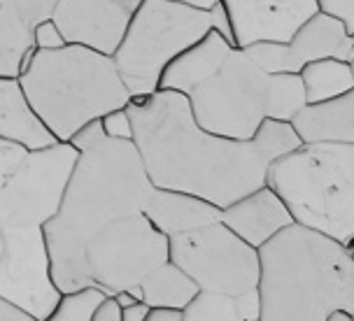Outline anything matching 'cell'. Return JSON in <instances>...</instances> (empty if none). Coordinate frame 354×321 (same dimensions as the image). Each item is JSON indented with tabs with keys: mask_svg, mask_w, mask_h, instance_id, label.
I'll return each mask as SVG.
<instances>
[{
	"mask_svg": "<svg viewBox=\"0 0 354 321\" xmlns=\"http://www.w3.org/2000/svg\"><path fill=\"white\" fill-rule=\"evenodd\" d=\"M133 144L156 188L192 193L219 210L266 184V161L252 140L212 135L196 124L185 93L131 98Z\"/></svg>",
	"mask_w": 354,
	"mask_h": 321,
	"instance_id": "cell-1",
	"label": "cell"
},
{
	"mask_svg": "<svg viewBox=\"0 0 354 321\" xmlns=\"http://www.w3.org/2000/svg\"><path fill=\"white\" fill-rule=\"evenodd\" d=\"M151 188L133 140L103 137L80 152L59 212L42 228L61 293L88 286L86 244L112 222L142 212Z\"/></svg>",
	"mask_w": 354,
	"mask_h": 321,
	"instance_id": "cell-2",
	"label": "cell"
},
{
	"mask_svg": "<svg viewBox=\"0 0 354 321\" xmlns=\"http://www.w3.org/2000/svg\"><path fill=\"white\" fill-rule=\"evenodd\" d=\"M261 321H324L333 310L354 319V251L292 224L259 247Z\"/></svg>",
	"mask_w": 354,
	"mask_h": 321,
	"instance_id": "cell-3",
	"label": "cell"
},
{
	"mask_svg": "<svg viewBox=\"0 0 354 321\" xmlns=\"http://www.w3.org/2000/svg\"><path fill=\"white\" fill-rule=\"evenodd\" d=\"M19 81L37 117L59 142H68L84 124L131 103L112 56L80 45L54 52L37 49Z\"/></svg>",
	"mask_w": 354,
	"mask_h": 321,
	"instance_id": "cell-4",
	"label": "cell"
},
{
	"mask_svg": "<svg viewBox=\"0 0 354 321\" xmlns=\"http://www.w3.org/2000/svg\"><path fill=\"white\" fill-rule=\"evenodd\" d=\"M266 184L282 198L294 224L345 247L354 242V144H301L270 163Z\"/></svg>",
	"mask_w": 354,
	"mask_h": 321,
	"instance_id": "cell-5",
	"label": "cell"
},
{
	"mask_svg": "<svg viewBox=\"0 0 354 321\" xmlns=\"http://www.w3.org/2000/svg\"><path fill=\"white\" fill-rule=\"evenodd\" d=\"M210 28L207 10H196L175 0H142L122 45L112 54L131 98H149L159 91L168 63L198 42Z\"/></svg>",
	"mask_w": 354,
	"mask_h": 321,
	"instance_id": "cell-6",
	"label": "cell"
},
{
	"mask_svg": "<svg viewBox=\"0 0 354 321\" xmlns=\"http://www.w3.org/2000/svg\"><path fill=\"white\" fill-rule=\"evenodd\" d=\"M196 124L229 140L248 142L266 119L268 75L243 49H233L221 68L187 96Z\"/></svg>",
	"mask_w": 354,
	"mask_h": 321,
	"instance_id": "cell-7",
	"label": "cell"
},
{
	"mask_svg": "<svg viewBox=\"0 0 354 321\" xmlns=\"http://www.w3.org/2000/svg\"><path fill=\"white\" fill-rule=\"evenodd\" d=\"M168 259L205 293L233 298L259 284V249L240 240L221 222L170 235Z\"/></svg>",
	"mask_w": 354,
	"mask_h": 321,
	"instance_id": "cell-8",
	"label": "cell"
},
{
	"mask_svg": "<svg viewBox=\"0 0 354 321\" xmlns=\"http://www.w3.org/2000/svg\"><path fill=\"white\" fill-rule=\"evenodd\" d=\"M166 261L168 237L151 226L145 212H136L105 226L86 244V284L115 295L140 284Z\"/></svg>",
	"mask_w": 354,
	"mask_h": 321,
	"instance_id": "cell-9",
	"label": "cell"
},
{
	"mask_svg": "<svg viewBox=\"0 0 354 321\" xmlns=\"http://www.w3.org/2000/svg\"><path fill=\"white\" fill-rule=\"evenodd\" d=\"M77 156L71 142L28 152L0 186V231L44 228L59 212Z\"/></svg>",
	"mask_w": 354,
	"mask_h": 321,
	"instance_id": "cell-10",
	"label": "cell"
},
{
	"mask_svg": "<svg viewBox=\"0 0 354 321\" xmlns=\"http://www.w3.org/2000/svg\"><path fill=\"white\" fill-rule=\"evenodd\" d=\"M54 284L52 259L42 228H10L3 231L0 251V298L47 319L61 298Z\"/></svg>",
	"mask_w": 354,
	"mask_h": 321,
	"instance_id": "cell-11",
	"label": "cell"
},
{
	"mask_svg": "<svg viewBox=\"0 0 354 321\" xmlns=\"http://www.w3.org/2000/svg\"><path fill=\"white\" fill-rule=\"evenodd\" d=\"M142 0H56L52 19L68 45L112 56Z\"/></svg>",
	"mask_w": 354,
	"mask_h": 321,
	"instance_id": "cell-12",
	"label": "cell"
},
{
	"mask_svg": "<svg viewBox=\"0 0 354 321\" xmlns=\"http://www.w3.org/2000/svg\"><path fill=\"white\" fill-rule=\"evenodd\" d=\"M229 12L236 47L289 42L317 10L315 0H221Z\"/></svg>",
	"mask_w": 354,
	"mask_h": 321,
	"instance_id": "cell-13",
	"label": "cell"
},
{
	"mask_svg": "<svg viewBox=\"0 0 354 321\" xmlns=\"http://www.w3.org/2000/svg\"><path fill=\"white\" fill-rule=\"evenodd\" d=\"M221 224L229 226L240 240L259 249L261 244L273 240L277 233L294 224V217L289 214L282 198L263 184L257 191L238 198L236 203L221 210Z\"/></svg>",
	"mask_w": 354,
	"mask_h": 321,
	"instance_id": "cell-14",
	"label": "cell"
},
{
	"mask_svg": "<svg viewBox=\"0 0 354 321\" xmlns=\"http://www.w3.org/2000/svg\"><path fill=\"white\" fill-rule=\"evenodd\" d=\"M56 0H0V77H19L21 56L33 49V28L52 19Z\"/></svg>",
	"mask_w": 354,
	"mask_h": 321,
	"instance_id": "cell-15",
	"label": "cell"
},
{
	"mask_svg": "<svg viewBox=\"0 0 354 321\" xmlns=\"http://www.w3.org/2000/svg\"><path fill=\"white\" fill-rule=\"evenodd\" d=\"M142 212L151 222V226L161 231L166 237L221 222V210L217 205H212L210 200L156 186L151 188Z\"/></svg>",
	"mask_w": 354,
	"mask_h": 321,
	"instance_id": "cell-16",
	"label": "cell"
},
{
	"mask_svg": "<svg viewBox=\"0 0 354 321\" xmlns=\"http://www.w3.org/2000/svg\"><path fill=\"white\" fill-rule=\"evenodd\" d=\"M233 49L236 47H231L217 30L210 28L198 42H194L192 47H187L180 56H175L168 63L161 75L159 89L189 96L196 86H201L219 70L221 63L226 61V56Z\"/></svg>",
	"mask_w": 354,
	"mask_h": 321,
	"instance_id": "cell-17",
	"label": "cell"
},
{
	"mask_svg": "<svg viewBox=\"0 0 354 321\" xmlns=\"http://www.w3.org/2000/svg\"><path fill=\"white\" fill-rule=\"evenodd\" d=\"M289 45L294 72H301L303 66L322 59H338L352 63L354 59V37L338 19L315 12L303 26L296 30Z\"/></svg>",
	"mask_w": 354,
	"mask_h": 321,
	"instance_id": "cell-18",
	"label": "cell"
},
{
	"mask_svg": "<svg viewBox=\"0 0 354 321\" xmlns=\"http://www.w3.org/2000/svg\"><path fill=\"white\" fill-rule=\"evenodd\" d=\"M0 137L28 152L59 142L28 103L19 77H0Z\"/></svg>",
	"mask_w": 354,
	"mask_h": 321,
	"instance_id": "cell-19",
	"label": "cell"
},
{
	"mask_svg": "<svg viewBox=\"0 0 354 321\" xmlns=\"http://www.w3.org/2000/svg\"><path fill=\"white\" fill-rule=\"evenodd\" d=\"M292 124L303 144H354V89L326 103L306 105Z\"/></svg>",
	"mask_w": 354,
	"mask_h": 321,
	"instance_id": "cell-20",
	"label": "cell"
},
{
	"mask_svg": "<svg viewBox=\"0 0 354 321\" xmlns=\"http://www.w3.org/2000/svg\"><path fill=\"white\" fill-rule=\"evenodd\" d=\"M142 303L149 307H168V310H185L198 295V286L185 270L177 268L173 261L161 263L140 282Z\"/></svg>",
	"mask_w": 354,
	"mask_h": 321,
	"instance_id": "cell-21",
	"label": "cell"
},
{
	"mask_svg": "<svg viewBox=\"0 0 354 321\" xmlns=\"http://www.w3.org/2000/svg\"><path fill=\"white\" fill-rule=\"evenodd\" d=\"M301 79L306 86L308 105H317L333 100L354 89V77L350 63L338 59L313 61L301 68Z\"/></svg>",
	"mask_w": 354,
	"mask_h": 321,
	"instance_id": "cell-22",
	"label": "cell"
},
{
	"mask_svg": "<svg viewBox=\"0 0 354 321\" xmlns=\"http://www.w3.org/2000/svg\"><path fill=\"white\" fill-rule=\"evenodd\" d=\"M306 105H308V96H306V86H303V79L299 72L268 75L266 119L294 121Z\"/></svg>",
	"mask_w": 354,
	"mask_h": 321,
	"instance_id": "cell-23",
	"label": "cell"
},
{
	"mask_svg": "<svg viewBox=\"0 0 354 321\" xmlns=\"http://www.w3.org/2000/svg\"><path fill=\"white\" fill-rule=\"evenodd\" d=\"M252 144H254L259 156L266 161V166H270L273 161L296 152L303 144V140L299 137V133H296L292 121L263 119L261 126L257 128L254 137H252Z\"/></svg>",
	"mask_w": 354,
	"mask_h": 321,
	"instance_id": "cell-24",
	"label": "cell"
},
{
	"mask_svg": "<svg viewBox=\"0 0 354 321\" xmlns=\"http://www.w3.org/2000/svg\"><path fill=\"white\" fill-rule=\"evenodd\" d=\"M105 291H100L96 286H84L77 291H68L59 298V303L47 319L42 321H91L96 307L103 303Z\"/></svg>",
	"mask_w": 354,
	"mask_h": 321,
	"instance_id": "cell-25",
	"label": "cell"
},
{
	"mask_svg": "<svg viewBox=\"0 0 354 321\" xmlns=\"http://www.w3.org/2000/svg\"><path fill=\"white\" fill-rule=\"evenodd\" d=\"M182 321H240V314L231 295L198 291L182 310Z\"/></svg>",
	"mask_w": 354,
	"mask_h": 321,
	"instance_id": "cell-26",
	"label": "cell"
},
{
	"mask_svg": "<svg viewBox=\"0 0 354 321\" xmlns=\"http://www.w3.org/2000/svg\"><path fill=\"white\" fill-rule=\"evenodd\" d=\"M243 52L257 68H261L266 75L294 72L287 42H254V45L245 47Z\"/></svg>",
	"mask_w": 354,
	"mask_h": 321,
	"instance_id": "cell-27",
	"label": "cell"
},
{
	"mask_svg": "<svg viewBox=\"0 0 354 321\" xmlns=\"http://www.w3.org/2000/svg\"><path fill=\"white\" fill-rule=\"evenodd\" d=\"M100 124H103L105 137H110V140H133V121L126 107L107 112L100 117Z\"/></svg>",
	"mask_w": 354,
	"mask_h": 321,
	"instance_id": "cell-28",
	"label": "cell"
},
{
	"mask_svg": "<svg viewBox=\"0 0 354 321\" xmlns=\"http://www.w3.org/2000/svg\"><path fill=\"white\" fill-rule=\"evenodd\" d=\"M33 45L40 52H54V49L66 47V37H63L61 28L54 23V19H44L33 28Z\"/></svg>",
	"mask_w": 354,
	"mask_h": 321,
	"instance_id": "cell-29",
	"label": "cell"
},
{
	"mask_svg": "<svg viewBox=\"0 0 354 321\" xmlns=\"http://www.w3.org/2000/svg\"><path fill=\"white\" fill-rule=\"evenodd\" d=\"M26 154H28V149L0 137V186L10 179V175L19 168V163L26 159Z\"/></svg>",
	"mask_w": 354,
	"mask_h": 321,
	"instance_id": "cell-30",
	"label": "cell"
},
{
	"mask_svg": "<svg viewBox=\"0 0 354 321\" xmlns=\"http://www.w3.org/2000/svg\"><path fill=\"white\" fill-rule=\"evenodd\" d=\"M315 3L319 12L338 19L347 28V33L354 35V0H315Z\"/></svg>",
	"mask_w": 354,
	"mask_h": 321,
	"instance_id": "cell-31",
	"label": "cell"
},
{
	"mask_svg": "<svg viewBox=\"0 0 354 321\" xmlns=\"http://www.w3.org/2000/svg\"><path fill=\"white\" fill-rule=\"evenodd\" d=\"M103 137H105L103 124H100V119H93V121H88V124L82 126V128L68 142H71L73 147L77 149V152H86V149H91L93 144H98L100 140H103Z\"/></svg>",
	"mask_w": 354,
	"mask_h": 321,
	"instance_id": "cell-32",
	"label": "cell"
},
{
	"mask_svg": "<svg viewBox=\"0 0 354 321\" xmlns=\"http://www.w3.org/2000/svg\"><path fill=\"white\" fill-rule=\"evenodd\" d=\"M240 314V321H261V295L259 289H250V291L233 295Z\"/></svg>",
	"mask_w": 354,
	"mask_h": 321,
	"instance_id": "cell-33",
	"label": "cell"
},
{
	"mask_svg": "<svg viewBox=\"0 0 354 321\" xmlns=\"http://www.w3.org/2000/svg\"><path fill=\"white\" fill-rule=\"evenodd\" d=\"M210 26L212 30H217V33L224 37L226 42H229L231 47H236V37H233V26H231V19H229V12H226L224 3H214L210 10Z\"/></svg>",
	"mask_w": 354,
	"mask_h": 321,
	"instance_id": "cell-34",
	"label": "cell"
},
{
	"mask_svg": "<svg viewBox=\"0 0 354 321\" xmlns=\"http://www.w3.org/2000/svg\"><path fill=\"white\" fill-rule=\"evenodd\" d=\"M91 321H122V307L115 300V295H105L103 303L93 312Z\"/></svg>",
	"mask_w": 354,
	"mask_h": 321,
	"instance_id": "cell-35",
	"label": "cell"
},
{
	"mask_svg": "<svg viewBox=\"0 0 354 321\" xmlns=\"http://www.w3.org/2000/svg\"><path fill=\"white\" fill-rule=\"evenodd\" d=\"M0 321H40V319H35L33 314H28L26 310L10 303V300L0 298Z\"/></svg>",
	"mask_w": 354,
	"mask_h": 321,
	"instance_id": "cell-36",
	"label": "cell"
},
{
	"mask_svg": "<svg viewBox=\"0 0 354 321\" xmlns=\"http://www.w3.org/2000/svg\"><path fill=\"white\" fill-rule=\"evenodd\" d=\"M151 307L147 303H142V300H138V303H133L129 307H122V321H145V317L149 314Z\"/></svg>",
	"mask_w": 354,
	"mask_h": 321,
	"instance_id": "cell-37",
	"label": "cell"
},
{
	"mask_svg": "<svg viewBox=\"0 0 354 321\" xmlns=\"http://www.w3.org/2000/svg\"><path fill=\"white\" fill-rule=\"evenodd\" d=\"M145 321H182V310H168V307H151Z\"/></svg>",
	"mask_w": 354,
	"mask_h": 321,
	"instance_id": "cell-38",
	"label": "cell"
},
{
	"mask_svg": "<svg viewBox=\"0 0 354 321\" xmlns=\"http://www.w3.org/2000/svg\"><path fill=\"white\" fill-rule=\"evenodd\" d=\"M175 3L189 5V8H196V10H210L214 3H219V0H175Z\"/></svg>",
	"mask_w": 354,
	"mask_h": 321,
	"instance_id": "cell-39",
	"label": "cell"
},
{
	"mask_svg": "<svg viewBox=\"0 0 354 321\" xmlns=\"http://www.w3.org/2000/svg\"><path fill=\"white\" fill-rule=\"evenodd\" d=\"M115 300L119 303V307H129V305H133V303H138L136 298H133V295L126 291V289H122V291H117L115 293Z\"/></svg>",
	"mask_w": 354,
	"mask_h": 321,
	"instance_id": "cell-40",
	"label": "cell"
},
{
	"mask_svg": "<svg viewBox=\"0 0 354 321\" xmlns=\"http://www.w3.org/2000/svg\"><path fill=\"white\" fill-rule=\"evenodd\" d=\"M324 321H354L352 319V314L350 312H345V310H333V312H328Z\"/></svg>",
	"mask_w": 354,
	"mask_h": 321,
	"instance_id": "cell-41",
	"label": "cell"
},
{
	"mask_svg": "<svg viewBox=\"0 0 354 321\" xmlns=\"http://www.w3.org/2000/svg\"><path fill=\"white\" fill-rule=\"evenodd\" d=\"M126 291H129L136 300H142V286H140V284H133V286L126 289Z\"/></svg>",
	"mask_w": 354,
	"mask_h": 321,
	"instance_id": "cell-42",
	"label": "cell"
},
{
	"mask_svg": "<svg viewBox=\"0 0 354 321\" xmlns=\"http://www.w3.org/2000/svg\"><path fill=\"white\" fill-rule=\"evenodd\" d=\"M350 68H352V77H354V59H352V63H350Z\"/></svg>",
	"mask_w": 354,
	"mask_h": 321,
	"instance_id": "cell-43",
	"label": "cell"
},
{
	"mask_svg": "<svg viewBox=\"0 0 354 321\" xmlns=\"http://www.w3.org/2000/svg\"><path fill=\"white\" fill-rule=\"evenodd\" d=\"M350 249H352V251H354V242H352V244H350Z\"/></svg>",
	"mask_w": 354,
	"mask_h": 321,
	"instance_id": "cell-44",
	"label": "cell"
},
{
	"mask_svg": "<svg viewBox=\"0 0 354 321\" xmlns=\"http://www.w3.org/2000/svg\"><path fill=\"white\" fill-rule=\"evenodd\" d=\"M352 37H354V35H352Z\"/></svg>",
	"mask_w": 354,
	"mask_h": 321,
	"instance_id": "cell-45",
	"label": "cell"
}]
</instances>
